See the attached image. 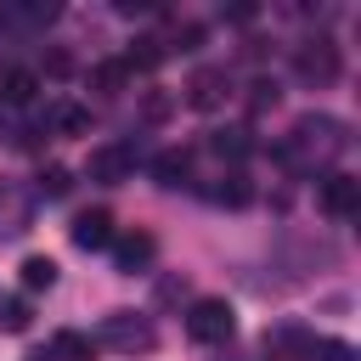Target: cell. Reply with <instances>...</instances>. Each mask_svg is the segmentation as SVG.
Here are the masks:
<instances>
[{
	"instance_id": "ba28073f",
	"label": "cell",
	"mask_w": 361,
	"mask_h": 361,
	"mask_svg": "<svg viewBox=\"0 0 361 361\" xmlns=\"http://www.w3.org/2000/svg\"><path fill=\"white\" fill-rule=\"evenodd\" d=\"M226 90H231V85H226V73H220V68H197V73H192V85H186V102H192L197 113H214V107L226 102Z\"/></svg>"
},
{
	"instance_id": "603a6c76",
	"label": "cell",
	"mask_w": 361,
	"mask_h": 361,
	"mask_svg": "<svg viewBox=\"0 0 361 361\" xmlns=\"http://www.w3.org/2000/svg\"><path fill=\"white\" fill-rule=\"evenodd\" d=\"M45 73H51V79L73 73V56H68V51H45Z\"/></svg>"
},
{
	"instance_id": "d4e9b609",
	"label": "cell",
	"mask_w": 361,
	"mask_h": 361,
	"mask_svg": "<svg viewBox=\"0 0 361 361\" xmlns=\"http://www.w3.org/2000/svg\"><path fill=\"white\" fill-rule=\"evenodd\" d=\"M248 102H254V107H271V102H276V85H265V79H259V85H254V96H248Z\"/></svg>"
},
{
	"instance_id": "3957f363",
	"label": "cell",
	"mask_w": 361,
	"mask_h": 361,
	"mask_svg": "<svg viewBox=\"0 0 361 361\" xmlns=\"http://www.w3.org/2000/svg\"><path fill=\"white\" fill-rule=\"evenodd\" d=\"M293 68H299V79H310V85H333L344 62H338V45H333V39H310V45H299Z\"/></svg>"
},
{
	"instance_id": "ac0fdd59",
	"label": "cell",
	"mask_w": 361,
	"mask_h": 361,
	"mask_svg": "<svg viewBox=\"0 0 361 361\" xmlns=\"http://www.w3.org/2000/svg\"><path fill=\"white\" fill-rule=\"evenodd\" d=\"M51 355H62V361H85V355H90V338H85V333H56V338H51Z\"/></svg>"
},
{
	"instance_id": "52a82bcc",
	"label": "cell",
	"mask_w": 361,
	"mask_h": 361,
	"mask_svg": "<svg viewBox=\"0 0 361 361\" xmlns=\"http://www.w3.org/2000/svg\"><path fill=\"white\" fill-rule=\"evenodd\" d=\"M73 248H85V254L113 248V214H107V209H85V214L73 220Z\"/></svg>"
},
{
	"instance_id": "7c38bea8",
	"label": "cell",
	"mask_w": 361,
	"mask_h": 361,
	"mask_svg": "<svg viewBox=\"0 0 361 361\" xmlns=\"http://www.w3.org/2000/svg\"><path fill=\"white\" fill-rule=\"evenodd\" d=\"M23 226H28V197L17 186H0V237H11Z\"/></svg>"
},
{
	"instance_id": "2e32d148",
	"label": "cell",
	"mask_w": 361,
	"mask_h": 361,
	"mask_svg": "<svg viewBox=\"0 0 361 361\" xmlns=\"http://www.w3.org/2000/svg\"><path fill=\"white\" fill-rule=\"evenodd\" d=\"M299 355L305 361H350V344H338V338H305Z\"/></svg>"
},
{
	"instance_id": "8fae6325",
	"label": "cell",
	"mask_w": 361,
	"mask_h": 361,
	"mask_svg": "<svg viewBox=\"0 0 361 361\" xmlns=\"http://www.w3.org/2000/svg\"><path fill=\"white\" fill-rule=\"evenodd\" d=\"M186 175H192V152H180V147H169V152L152 158V180L158 186H186Z\"/></svg>"
},
{
	"instance_id": "7402d4cb",
	"label": "cell",
	"mask_w": 361,
	"mask_h": 361,
	"mask_svg": "<svg viewBox=\"0 0 361 361\" xmlns=\"http://www.w3.org/2000/svg\"><path fill=\"white\" fill-rule=\"evenodd\" d=\"M124 73H130L124 62H102V68H96V85H102V90H118V85H124Z\"/></svg>"
},
{
	"instance_id": "30bf717a",
	"label": "cell",
	"mask_w": 361,
	"mask_h": 361,
	"mask_svg": "<svg viewBox=\"0 0 361 361\" xmlns=\"http://www.w3.org/2000/svg\"><path fill=\"white\" fill-rule=\"evenodd\" d=\"M34 90H39L34 68H6L0 73V107H23V102H34Z\"/></svg>"
},
{
	"instance_id": "5b68a950",
	"label": "cell",
	"mask_w": 361,
	"mask_h": 361,
	"mask_svg": "<svg viewBox=\"0 0 361 361\" xmlns=\"http://www.w3.org/2000/svg\"><path fill=\"white\" fill-rule=\"evenodd\" d=\"M316 203H322V214L350 220V214L361 209V180H355V175H327V180H322V192H316Z\"/></svg>"
},
{
	"instance_id": "5bb4252c",
	"label": "cell",
	"mask_w": 361,
	"mask_h": 361,
	"mask_svg": "<svg viewBox=\"0 0 361 361\" xmlns=\"http://www.w3.org/2000/svg\"><path fill=\"white\" fill-rule=\"evenodd\" d=\"M209 147H214L220 158H248V152H254V135H248L243 124H231V130H214Z\"/></svg>"
},
{
	"instance_id": "e0dca14e",
	"label": "cell",
	"mask_w": 361,
	"mask_h": 361,
	"mask_svg": "<svg viewBox=\"0 0 361 361\" xmlns=\"http://www.w3.org/2000/svg\"><path fill=\"white\" fill-rule=\"evenodd\" d=\"M209 197H214V203H231V209H243V203L254 197V186H248L243 175H226V180H220V186H214Z\"/></svg>"
},
{
	"instance_id": "6da1fadb",
	"label": "cell",
	"mask_w": 361,
	"mask_h": 361,
	"mask_svg": "<svg viewBox=\"0 0 361 361\" xmlns=\"http://www.w3.org/2000/svg\"><path fill=\"white\" fill-rule=\"evenodd\" d=\"M231 327H237V310H231L226 299H192V310H186V333H192L197 344H226Z\"/></svg>"
},
{
	"instance_id": "cb8c5ba5",
	"label": "cell",
	"mask_w": 361,
	"mask_h": 361,
	"mask_svg": "<svg viewBox=\"0 0 361 361\" xmlns=\"http://www.w3.org/2000/svg\"><path fill=\"white\" fill-rule=\"evenodd\" d=\"M175 45H180V51H197V45H203V23H186V28L175 34Z\"/></svg>"
},
{
	"instance_id": "44dd1931",
	"label": "cell",
	"mask_w": 361,
	"mask_h": 361,
	"mask_svg": "<svg viewBox=\"0 0 361 361\" xmlns=\"http://www.w3.org/2000/svg\"><path fill=\"white\" fill-rule=\"evenodd\" d=\"M0 327L6 333H23L28 327V299H0Z\"/></svg>"
},
{
	"instance_id": "277c9868",
	"label": "cell",
	"mask_w": 361,
	"mask_h": 361,
	"mask_svg": "<svg viewBox=\"0 0 361 361\" xmlns=\"http://www.w3.org/2000/svg\"><path fill=\"white\" fill-rule=\"evenodd\" d=\"M293 135H299V147H310V152H322V158L344 152V124L327 118V113H305V118L293 124Z\"/></svg>"
},
{
	"instance_id": "ffe728a7",
	"label": "cell",
	"mask_w": 361,
	"mask_h": 361,
	"mask_svg": "<svg viewBox=\"0 0 361 361\" xmlns=\"http://www.w3.org/2000/svg\"><path fill=\"white\" fill-rule=\"evenodd\" d=\"M68 186H73V175H68L62 164H45V169H39V192H45V197H62Z\"/></svg>"
},
{
	"instance_id": "7a4b0ae2",
	"label": "cell",
	"mask_w": 361,
	"mask_h": 361,
	"mask_svg": "<svg viewBox=\"0 0 361 361\" xmlns=\"http://www.w3.org/2000/svg\"><path fill=\"white\" fill-rule=\"evenodd\" d=\"M102 344H107V350L135 355V350H152V344H158V333H152V322H147V316H135V310H113V316L102 322Z\"/></svg>"
},
{
	"instance_id": "484cf974",
	"label": "cell",
	"mask_w": 361,
	"mask_h": 361,
	"mask_svg": "<svg viewBox=\"0 0 361 361\" xmlns=\"http://www.w3.org/2000/svg\"><path fill=\"white\" fill-rule=\"evenodd\" d=\"M164 113H169V96H147V118H152V124H158V118H164Z\"/></svg>"
},
{
	"instance_id": "9c48e42d",
	"label": "cell",
	"mask_w": 361,
	"mask_h": 361,
	"mask_svg": "<svg viewBox=\"0 0 361 361\" xmlns=\"http://www.w3.org/2000/svg\"><path fill=\"white\" fill-rule=\"evenodd\" d=\"M152 254H158L152 231H130V237H113V259H118V271H141V265H152Z\"/></svg>"
},
{
	"instance_id": "9a60e30c",
	"label": "cell",
	"mask_w": 361,
	"mask_h": 361,
	"mask_svg": "<svg viewBox=\"0 0 361 361\" xmlns=\"http://www.w3.org/2000/svg\"><path fill=\"white\" fill-rule=\"evenodd\" d=\"M51 282H56V259L28 254V259H23V288H28V293H39V288H51Z\"/></svg>"
},
{
	"instance_id": "4316f807",
	"label": "cell",
	"mask_w": 361,
	"mask_h": 361,
	"mask_svg": "<svg viewBox=\"0 0 361 361\" xmlns=\"http://www.w3.org/2000/svg\"><path fill=\"white\" fill-rule=\"evenodd\" d=\"M0 141H6V113H0Z\"/></svg>"
},
{
	"instance_id": "d6986e66",
	"label": "cell",
	"mask_w": 361,
	"mask_h": 361,
	"mask_svg": "<svg viewBox=\"0 0 361 361\" xmlns=\"http://www.w3.org/2000/svg\"><path fill=\"white\" fill-rule=\"evenodd\" d=\"M158 62H164V39H135V51H130L124 68H158Z\"/></svg>"
},
{
	"instance_id": "4fadbf2b",
	"label": "cell",
	"mask_w": 361,
	"mask_h": 361,
	"mask_svg": "<svg viewBox=\"0 0 361 361\" xmlns=\"http://www.w3.org/2000/svg\"><path fill=\"white\" fill-rule=\"evenodd\" d=\"M45 130H56V135H85V130H90V113H85V107H73V102H62V107H51Z\"/></svg>"
},
{
	"instance_id": "8992f818",
	"label": "cell",
	"mask_w": 361,
	"mask_h": 361,
	"mask_svg": "<svg viewBox=\"0 0 361 361\" xmlns=\"http://www.w3.org/2000/svg\"><path fill=\"white\" fill-rule=\"evenodd\" d=\"M130 164H135V152H130L124 141H107V147H96V152H90V180L118 186V180L130 175Z\"/></svg>"
}]
</instances>
